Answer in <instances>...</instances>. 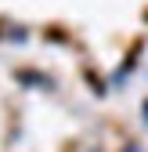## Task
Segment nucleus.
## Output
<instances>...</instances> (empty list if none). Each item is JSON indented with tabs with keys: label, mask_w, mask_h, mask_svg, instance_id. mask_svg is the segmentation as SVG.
Instances as JSON below:
<instances>
[{
	"label": "nucleus",
	"mask_w": 148,
	"mask_h": 152,
	"mask_svg": "<svg viewBox=\"0 0 148 152\" xmlns=\"http://www.w3.org/2000/svg\"><path fill=\"white\" fill-rule=\"evenodd\" d=\"M126 152H137V148H134V145H130V148H126Z\"/></svg>",
	"instance_id": "nucleus-1"
}]
</instances>
